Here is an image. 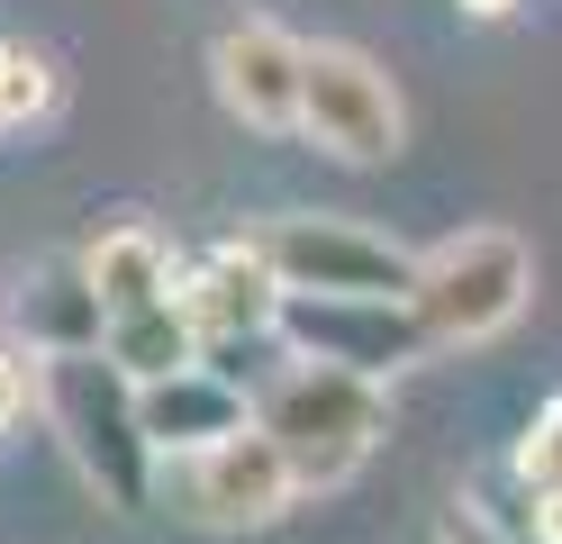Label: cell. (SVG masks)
Here are the masks:
<instances>
[{
	"mask_svg": "<svg viewBox=\"0 0 562 544\" xmlns=\"http://www.w3.org/2000/svg\"><path fill=\"white\" fill-rule=\"evenodd\" d=\"M37 409L46 426L64 435V454H74V471L110 499V508H155L164 490V454L146 445V418H136V381L119 373L100 345H64L37 363Z\"/></svg>",
	"mask_w": 562,
	"mask_h": 544,
	"instance_id": "cell-1",
	"label": "cell"
},
{
	"mask_svg": "<svg viewBox=\"0 0 562 544\" xmlns=\"http://www.w3.org/2000/svg\"><path fill=\"white\" fill-rule=\"evenodd\" d=\"M255 426L272 435L281 454H291L300 490H336V481H355V471L372 463L391 409H381V381L336 373V363H300V354H291V373L263 381Z\"/></svg>",
	"mask_w": 562,
	"mask_h": 544,
	"instance_id": "cell-2",
	"label": "cell"
},
{
	"mask_svg": "<svg viewBox=\"0 0 562 544\" xmlns=\"http://www.w3.org/2000/svg\"><path fill=\"white\" fill-rule=\"evenodd\" d=\"M526 290H536V254H526L508 227H463V236H445L436 254H417L408 318H417V336H427V354L490 345L499 326H517Z\"/></svg>",
	"mask_w": 562,
	"mask_h": 544,
	"instance_id": "cell-3",
	"label": "cell"
},
{
	"mask_svg": "<svg viewBox=\"0 0 562 544\" xmlns=\"http://www.w3.org/2000/svg\"><path fill=\"white\" fill-rule=\"evenodd\" d=\"M245 245L281 273V290H327V300H408V281H417V254L355 227V218L281 209L263 227H245Z\"/></svg>",
	"mask_w": 562,
	"mask_h": 544,
	"instance_id": "cell-4",
	"label": "cell"
},
{
	"mask_svg": "<svg viewBox=\"0 0 562 544\" xmlns=\"http://www.w3.org/2000/svg\"><path fill=\"white\" fill-rule=\"evenodd\" d=\"M300 127H308V145H327L336 164H391L400 136H408V109H400L391 73H381L363 46H308V64H300Z\"/></svg>",
	"mask_w": 562,
	"mask_h": 544,
	"instance_id": "cell-5",
	"label": "cell"
},
{
	"mask_svg": "<svg viewBox=\"0 0 562 544\" xmlns=\"http://www.w3.org/2000/svg\"><path fill=\"white\" fill-rule=\"evenodd\" d=\"M172 490H182L191 526L245 535V526H272L281 508L300 499V471H291V454H281L263 426H236V435H218V445L172 463Z\"/></svg>",
	"mask_w": 562,
	"mask_h": 544,
	"instance_id": "cell-6",
	"label": "cell"
},
{
	"mask_svg": "<svg viewBox=\"0 0 562 544\" xmlns=\"http://www.w3.org/2000/svg\"><path fill=\"white\" fill-rule=\"evenodd\" d=\"M281 336H291L300 363H336V373H363V381L427 354L408 300H327V290H291L281 300Z\"/></svg>",
	"mask_w": 562,
	"mask_h": 544,
	"instance_id": "cell-7",
	"label": "cell"
},
{
	"mask_svg": "<svg viewBox=\"0 0 562 544\" xmlns=\"http://www.w3.org/2000/svg\"><path fill=\"white\" fill-rule=\"evenodd\" d=\"M300 64H308V46L281 19H227L218 46H209V82H218L227 119L281 136V127H300Z\"/></svg>",
	"mask_w": 562,
	"mask_h": 544,
	"instance_id": "cell-8",
	"label": "cell"
},
{
	"mask_svg": "<svg viewBox=\"0 0 562 544\" xmlns=\"http://www.w3.org/2000/svg\"><path fill=\"white\" fill-rule=\"evenodd\" d=\"M281 273L263 264L255 245H218L209 264L182 281V309H191V326H200V345H236V336H281Z\"/></svg>",
	"mask_w": 562,
	"mask_h": 544,
	"instance_id": "cell-9",
	"label": "cell"
},
{
	"mask_svg": "<svg viewBox=\"0 0 562 544\" xmlns=\"http://www.w3.org/2000/svg\"><path fill=\"white\" fill-rule=\"evenodd\" d=\"M136 418H146V445L164 463H182L200 445H218V435L255 426V399H245L227 373H209V363H182V373H164V381L136 390Z\"/></svg>",
	"mask_w": 562,
	"mask_h": 544,
	"instance_id": "cell-10",
	"label": "cell"
},
{
	"mask_svg": "<svg viewBox=\"0 0 562 544\" xmlns=\"http://www.w3.org/2000/svg\"><path fill=\"white\" fill-rule=\"evenodd\" d=\"M82 281H91V300H100V326H110V318L146 309V300H172V254H164L155 227L119 218V227H100V236H91Z\"/></svg>",
	"mask_w": 562,
	"mask_h": 544,
	"instance_id": "cell-11",
	"label": "cell"
},
{
	"mask_svg": "<svg viewBox=\"0 0 562 544\" xmlns=\"http://www.w3.org/2000/svg\"><path fill=\"white\" fill-rule=\"evenodd\" d=\"M100 354H110L136 390L164 381V373H182V363H200L209 345H200V326H191V309H182V281H172V300H146V309L110 318V326H100Z\"/></svg>",
	"mask_w": 562,
	"mask_h": 544,
	"instance_id": "cell-12",
	"label": "cell"
},
{
	"mask_svg": "<svg viewBox=\"0 0 562 544\" xmlns=\"http://www.w3.org/2000/svg\"><path fill=\"white\" fill-rule=\"evenodd\" d=\"M55 55L27 46V36H0V127H37L55 109Z\"/></svg>",
	"mask_w": 562,
	"mask_h": 544,
	"instance_id": "cell-13",
	"label": "cell"
},
{
	"mask_svg": "<svg viewBox=\"0 0 562 544\" xmlns=\"http://www.w3.org/2000/svg\"><path fill=\"white\" fill-rule=\"evenodd\" d=\"M508 481L526 490V499H544V490H562V399L517 435V454H508Z\"/></svg>",
	"mask_w": 562,
	"mask_h": 544,
	"instance_id": "cell-14",
	"label": "cell"
},
{
	"mask_svg": "<svg viewBox=\"0 0 562 544\" xmlns=\"http://www.w3.org/2000/svg\"><path fill=\"white\" fill-rule=\"evenodd\" d=\"M436 544H526V535L499 526V518H472V508H453V518L436 526Z\"/></svg>",
	"mask_w": 562,
	"mask_h": 544,
	"instance_id": "cell-15",
	"label": "cell"
},
{
	"mask_svg": "<svg viewBox=\"0 0 562 544\" xmlns=\"http://www.w3.org/2000/svg\"><path fill=\"white\" fill-rule=\"evenodd\" d=\"M27 390H37V381H27V373H19V363H10V354H0V435H10V426H19V409H27Z\"/></svg>",
	"mask_w": 562,
	"mask_h": 544,
	"instance_id": "cell-16",
	"label": "cell"
},
{
	"mask_svg": "<svg viewBox=\"0 0 562 544\" xmlns=\"http://www.w3.org/2000/svg\"><path fill=\"white\" fill-rule=\"evenodd\" d=\"M536 544H562V490L536 499Z\"/></svg>",
	"mask_w": 562,
	"mask_h": 544,
	"instance_id": "cell-17",
	"label": "cell"
},
{
	"mask_svg": "<svg viewBox=\"0 0 562 544\" xmlns=\"http://www.w3.org/2000/svg\"><path fill=\"white\" fill-rule=\"evenodd\" d=\"M463 10H472V19H508L517 0H463Z\"/></svg>",
	"mask_w": 562,
	"mask_h": 544,
	"instance_id": "cell-18",
	"label": "cell"
}]
</instances>
